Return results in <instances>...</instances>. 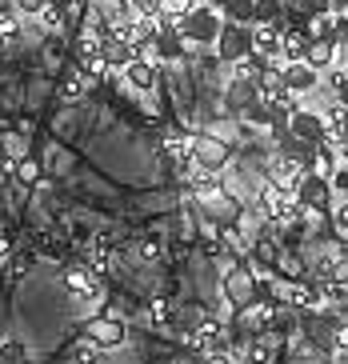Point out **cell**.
Returning <instances> with one entry per match:
<instances>
[{"label": "cell", "mask_w": 348, "mask_h": 364, "mask_svg": "<svg viewBox=\"0 0 348 364\" xmlns=\"http://www.w3.org/2000/svg\"><path fill=\"white\" fill-rule=\"evenodd\" d=\"M189 344L209 360H241V353H232L228 344V328H224L221 316H201V321L189 328Z\"/></svg>", "instance_id": "cell-1"}, {"label": "cell", "mask_w": 348, "mask_h": 364, "mask_svg": "<svg viewBox=\"0 0 348 364\" xmlns=\"http://www.w3.org/2000/svg\"><path fill=\"white\" fill-rule=\"evenodd\" d=\"M221 24H224L221 9L196 4L192 12H184V16L176 21V28H180V36H184L189 44H196V48H212V44H216V33H221Z\"/></svg>", "instance_id": "cell-2"}, {"label": "cell", "mask_w": 348, "mask_h": 364, "mask_svg": "<svg viewBox=\"0 0 348 364\" xmlns=\"http://www.w3.org/2000/svg\"><path fill=\"white\" fill-rule=\"evenodd\" d=\"M189 164L201 172H221L232 164V149L221 136H189Z\"/></svg>", "instance_id": "cell-3"}, {"label": "cell", "mask_w": 348, "mask_h": 364, "mask_svg": "<svg viewBox=\"0 0 348 364\" xmlns=\"http://www.w3.org/2000/svg\"><path fill=\"white\" fill-rule=\"evenodd\" d=\"M212 48H216V56H221L224 65L241 60L244 53H253V24H232V21H224Z\"/></svg>", "instance_id": "cell-4"}, {"label": "cell", "mask_w": 348, "mask_h": 364, "mask_svg": "<svg viewBox=\"0 0 348 364\" xmlns=\"http://www.w3.org/2000/svg\"><path fill=\"white\" fill-rule=\"evenodd\" d=\"M296 200L305 204L308 213H328L332 208V181H328L325 172L308 168L300 176V184H296Z\"/></svg>", "instance_id": "cell-5"}, {"label": "cell", "mask_w": 348, "mask_h": 364, "mask_svg": "<svg viewBox=\"0 0 348 364\" xmlns=\"http://www.w3.org/2000/svg\"><path fill=\"white\" fill-rule=\"evenodd\" d=\"M64 289H68V296H73L76 304H93V300L105 296V289H100V272L88 268L85 260L73 264V268H64Z\"/></svg>", "instance_id": "cell-6"}, {"label": "cell", "mask_w": 348, "mask_h": 364, "mask_svg": "<svg viewBox=\"0 0 348 364\" xmlns=\"http://www.w3.org/2000/svg\"><path fill=\"white\" fill-rule=\"evenodd\" d=\"M348 277V245H325L312 257V280L328 284V280H340Z\"/></svg>", "instance_id": "cell-7"}, {"label": "cell", "mask_w": 348, "mask_h": 364, "mask_svg": "<svg viewBox=\"0 0 348 364\" xmlns=\"http://www.w3.org/2000/svg\"><path fill=\"white\" fill-rule=\"evenodd\" d=\"M280 33H285V16H276L268 24H253V53L264 56L268 65H285L280 60Z\"/></svg>", "instance_id": "cell-8"}, {"label": "cell", "mask_w": 348, "mask_h": 364, "mask_svg": "<svg viewBox=\"0 0 348 364\" xmlns=\"http://www.w3.org/2000/svg\"><path fill=\"white\" fill-rule=\"evenodd\" d=\"M224 300H228L232 309L241 312L248 300H256V277H253V268H228V277H224Z\"/></svg>", "instance_id": "cell-9"}, {"label": "cell", "mask_w": 348, "mask_h": 364, "mask_svg": "<svg viewBox=\"0 0 348 364\" xmlns=\"http://www.w3.org/2000/svg\"><path fill=\"white\" fill-rule=\"evenodd\" d=\"M85 336L96 341L100 348H120L125 344V321L120 316H93L85 324Z\"/></svg>", "instance_id": "cell-10"}, {"label": "cell", "mask_w": 348, "mask_h": 364, "mask_svg": "<svg viewBox=\"0 0 348 364\" xmlns=\"http://www.w3.org/2000/svg\"><path fill=\"white\" fill-rule=\"evenodd\" d=\"M288 132H292L296 140H308V144H320V136H325V117H320L317 108H296L292 117H288Z\"/></svg>", "instance_id": "cell-11"}, {"label": "cell", "mask_w": 348, "mask_h": 364, "mask_svg": "<svg viewBox=\"0 0 348 364\" xmlns=\"http://www.w3.org/2000/svg\"><path fill=\"white\" fill-rule=\"evenodd\" d=\"M285 300L288 304H296V309H308V312H317L325 309V289H320V280H288L285 284Z\"/></svg>", "instance_id": "cell-12"}, {"label": "cell", "mask_w": 348, "mask_h": 364, "mask_svg": "<svg viewBox=\"0 0 348 364\" xmlns=\"http://www.w3.org/2000/svg\"><path fill=\"white\" fill-rule=\"evenodd\" d=\"M280 73H285L288 92H296V97H300V92H317V88H320V73L308 65V60H285Z\"/></svg>", "instance_id": "cell-13"}, {"label": "cell", "mask_w": 348, "mask_h": 364, "mask_svg": "<svg viewBox=\"0 0 348 364\" xmlns=\"http://www.w3.org/2000/svg\"><path fill=\"white\" fill-rule=\"evenodd\" d=\"M157 60H180L184 56V48H189V41L180 36V28H176V21H169V24H160L157 28Z\"/></svg>", "instance_id": "cell-14"}, {"label": "cell", "mask_w": 348, "mask_h": 364, "mask_svg": "<svg viewBox=\"0 0 348 364\" xmlns=\"http://www.w3.org/2000/svg\"><path fill=\"white\" fill-rule=\"evenodd\" d=\"M125 80L132 88H137V92H152V88H157V60H132V65H125Z\"/></svg>", "instance_id": "cell-15"}, {"label": "cell", "mask_w": 348, "mask_h": 364, "mask_svg": "<svg viewBox=\"0 0 348 364\" xmlns=\"http://www.w3.org/2000/svg\"><path fill=\"white\" fill-rule=\"evenodd\" d=\"M305 60L317 68V73H328V68L337 65V44H332V41H320V36H312V41H308Z\"/></svg>", "instance_id": "cell-16"}, {"label": "cell", "mask_w": 348, "mask_h": 364, "mask_svg": "<svg viewBox=\"0 0 348 364\" xmlns=\"http://www.w3.org/2000/svg\"><path fill=\"white\" fill-rule=\"evenodd\" d=\"M308 41H312V33H300V28H285V33H280V60H305Z\"/></svg>", "instance_id": "cell-17"}, {"label": "cell", "mask_w": 348, "mask_h": 364, "mask_svg": "<svg viewBox=\"0 0 348 364\" xmlns=\"http://www.w3.org/2000/svg\"><path fill=\"white\" fill-rule=\"evenodd\" d=\"M21 48V16L12 9H0V53Z\"/></svg>", "instance_id": "cell-18"}, {"label": "cell", "mask_w": 348, "mask_h": 364, "mask_svg": "<svg viewBox=\"0 0 348 364\" xmlns=\"http://www.w3.org/2000/svg\"><path fill=\"white\" fill-rule=\"evenodd\" d=\"M256 97H260V92H256V80H236V76H232L228 88H224V100H228V108H236V112H241L244 105H253Z\"/></svg>", "instance_id": "cell-19"}, {"label": "cell", "mask_w": 348, "mask_h": 364, "mask_svg": "<svg viewBox=\"0 0 348 364\" xmlns=\"http://www.w3.org/2000/svg\"><path fill=\"white\" fill-rule=\"evenodd\" d=\"M264 68H268V60L256 56V53H244L241 60H232V76H236V80H260Z\"/></svg>", "instance_id": "cell-20"}, {"label": "cell", "mask_w": 348, "mask_h": 364, "mask_svg": "<svg viewBox=\"0 0 348 364\" xmlns=\"http://www.w3.org/2000/svg\"><path fill=\"white\" fill-rule=\"evenodd\" d=\"M221 16L232 24H253V0H221Z\"/></svg>", "instance_id": "cell-21"}, {"label": "cell", "mask_w": 348, "mask_h": 364, "mask_svg": "<svg viewBox=\"0 0 348 364\" xmlns=\"http://www.w3.org/2000/svg\"><path fill=\"white\" fill-rule=\"evenodd\" d=\"M164 156H169L172 164H189V136L184 132H172V136H164Z\"/></svg>", "instance_id": "cell-22"}, {"label": "cell", "mask_w": 348, "mask_h": 364, "mask_svg": "<svg viewBox=\"0 0 348 364\" xmlns=\"http://www.w3.org/2000/svg\"><path fill=\"white\" fill-rule=\"evenodd\" d=\"M285 12V0H253V24H268Z\"/></svg>", "instance_id": "cell-23"}, {"label": "cell", "mask_w": 348, "mask_h": 364, "mask_svg": "<svg viewBox=\"0 0 348 364\" xmlns=\"http://www.w3.org/2000/svg\"><path fill=\"white\" fill-rule=\"evenodd\" d=\"M172 316H176V309H172L169 300H152V304H148V324H157V328H169Z\"/></svg>", "instance_id": "cell-24"}, {"label": "cell", "mask_w": 348, "mask_h": 364, "mask_svg": "<svg viewBox=\"0 0 348 364\" xmlns=\"http://www.w3.org/2000/svg\"><path fill=\"white\" fill-rule=\"evenodd\" d=\"M160 248H164V240H160L157 232H152V236H140V240H137V257H140V260H160V257H164Z\"/></svg>", "instance_id": "cell-25"}, {"label": "cell", "mask_w": 348, "mask_h": 364, "mask_svg": "<svg viewBox=\"0 0 348 364\" xmlns=\"http://www.w3.org/2000/svg\"><path fill=\"white\" fill-rule=\"evenodd\" d=\"M196 9V0H160V12L169 16V21H180L184 12H192Z\"/></svg>", "instance_id": "cell-26"}, {"label": "cell", "mask_w": 348, "mask_h": 364, "mask_svg": "<svg viewBox=\"0 0 348 364\" xmlns=\"http://www.w3.org/2000/svg\"><path fill=\"white\" fill-rule=\"evenodd\" d=\"M80 92H85V73H73V76H64V85H60V97H64V100H80Z\"/></svg>", "instance_id": "cell-27"}, {"label": "cell", "mask_w": 348, "mask_h": 364, "mask_svg": "<svg viewBox=\"0 0 348 364\" xmlns=\"http://www.w3.org/2000/svg\"><path fill=\"white\" fill-rule=\"evenodd\" d=\"M332 225H337V232H340V236H348V196L340 200L337 213H332Z\"/></svg>", "instance_id": "cell-28"}, {"label": "cell", "mask_w": 348, "mask_h": 364, "mask_svg": "<svg viewBox=\"0 0 348 364\" xmlns=\"http://www.w3.org/2000/svg\"><path fill=\"white\" fill-rule=\"evenodd\" d=\"M24 356V348L16 341H0V360H21Z\"/></svg>", "instance_id": "cell-29"}, {"label": "cell", "mask_w": 348, "mask_h": 364, "mask_svg": "<svg viewBox=\"0 0 348 364\" xmlns=\"http://www.w3.org/2000/svg\"><path fill=\"white\" fill-rule=\"evenodd\" d=\"M44 4H48V0H16V9H21L24 16H36V12L44 9Z\"/></svg>", "instance_id": "cell-30"}, {"label": "cell", "mask_w": 348, "mask_h": 364, "mask_svg": "<svg viewBox=\"0 0 348 364\" xmlns=\"http://www.w3.org/2000/svg\"><path fill=\"white\" fill-rule=\"evenodd\" d=\"M328 181H332V188H340V193L348 196V164H344V168H337L332 176H328Z\"/></svg>", "instance_id": "cell-31"}, {"label": "cell", "mask_w": 348, "mask_h": 364, "mask_svg": "<svg viewBox=\"0 0 348 364\" xmlns=\"http://www.w3.org/2000/svg\"><path fill=\"white\" fill-rule=\"evenodd\" d=\"M16 172H21V181H36V164H32V161H21V168H16Z\"/></svg>", "instance_id": "cell-32"}, {"label": "cell", "mask_w": 348, "mask_h": 364, "mask_svg": "<svg viewBox=\"0 0 348 364\" xmlns=\"http://www.w3.org/2000/svg\"><path fill=\"white\" fill-rule=\"evenodd\" d=\"M337 97H340V100H344V105H348V76H344V85L337 88Z\"/></svg>", "instance_id": "cell-33"}, {"label": "cell", "mask_w": 348, "mask_h": 364, "mask_svg": "<svg viewBox=\"0 0 348 364\" xmlns=\"http://www.w3.org/2000/svg\"><path fill=\"white\" fill-rule=\"evenodd\" d=\"M9 257V240H0V260Z\"/></svg>", "instance_id": "cell-34"}, {"label": "cell", "mask_w": 348, "mask_h": 364, "mask_svg": "<svg viewBox=\"0 0 348 364\" xmlns=\"http://www.w3.org/2000/svg\"><path fill=\"white\" fill-rule=\"evenodd\" d=\"M56 4H64V9H68V4H76V0H56Z\"/></svg>", "instance_id": "cell-35"}, {"label": "cell", "mask_w": 348, "mask_h": 364, "mask_svg": "<svg viewBox=\"0 0 348 364\" xmlns=\"http://www.w3.org/2000/svg\"><path fill=\"white\" fill-rule=\"evenodd\" d=\"M88 4H100V0H88Z\"/></svg>", "instance_id": "cell-36"}, {"label": "cell", "mask_w": 348, "mask_h": 364, "mask_svg": "<svg viewBox=\"0 0 348 364\" xmlns=\"http://www.w3.org/2000/svg\"><path fill=\"white\" fill-rule=\"evenodd\" d=\"M344 48H348V36H344Z\"/></svg>", "instance_id": "cell-37"}]
</instances>
